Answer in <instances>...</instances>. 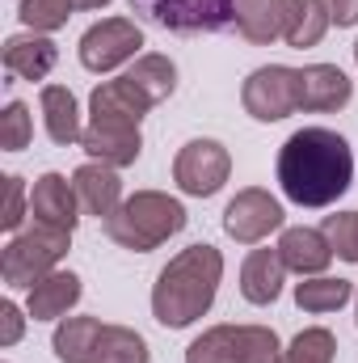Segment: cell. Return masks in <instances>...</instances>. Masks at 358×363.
I'll use <instances>...</instances> for the list:
<instances>
[{
	"instance_id": "32",
	"label": "cell",
	"mask_w": 358,
	"mask_h": 363,
	"mask_svg": "<svg viewBox=\"0 0 358 363\" xmlns=\"http://www.w3.org/2000/svg\"><path fill=\"white\" fill-rule=\"evenodd\" d=\"M21 330H25V317L13 300L0 304V347H17L21 342Z\"/></svg>"
},
{
	"instance_id": "6",
	"label": "cell",
	"mask_w": 358,
	"mask_h": 363,
	"mask_svg": "<svg viewBox=\"0 0 358 363\" xmlns=\"http://www.w3.org/2000/svg\"><path fill=\"white\" fill-rule=\"evenodd\" d=\"M131 13L173 34H219L236 26V0H131Z\"/></svg>"
},
{
	"instance_id": "35",
	"label": "cell",
	"mask_w": 358,
	"mask_h": 363,
	"mask_svg": "<svg viewBox=\"0 0 358 363\" xmlns=\"http://www.w3.org/2000/svg\"><path fill=\"white\" fill-rule=\"evenodd\" d=\"M354 64H358V43H354Z\"/></svg>"
},
{
	"instance_id": "4",
	"label": "cell",
	"mask_w": 358,
	"mask_h": 363,
	"mask_svg": "<svg viewBox=\"0 0 358 363\" xmlns=\"http://www.w3.org/2000/svg\"><path fill=\"white\" fill-rule=\"evenodd\" d=\"M282 342L270 325H211L190 347L185 363H278Z\"/></svg>"
},
{
	"instance_id": "23",
	"label": "cell",
	"mask_w": 358,
	"mask_h": 363,
	"mask_svg": "<svg viewBox=\"0 0 358 363\" xmlns=\"http://www.w3.org/2000/svg\"><path fill=\"white\" fill-rule=\"evenodd\" d=\"M101 338V321L97 317H64L55 325V359L59 363H89L93 359V347Z\"/></svg>"
},
{
	"instance_id": "34",
	"label": "cell",
	"mask_w": 358,
	"mask_h": 363,
	"mask_svg": "<svg viewBox=\"0 0 358 363\" xmlns=\"http://www.w3.org/2000/svg\"><path fill=\"white\" fill-rule=\"evenodd\" d=\"M72 4H76V9H105L110 0H72Z\"/></svg>"
},
{
	"instance_id": "29",
	"label": "cell",
	"mask_w": 358,
	"mask_h": 363,
	"mask_svg": "<svg viewBox=\"0 0 358 363\" xmlns=\"http://www.w3.org/2000/svg\"><path fill=\"white\" fill-rule=\"evenodd\" d=\"M30 140H34V114H30V106L25 101H8L4 114H0V148L4 152H21V148H30Z\"/></svg>"
},
{
	"instance_id": "16",
	"label": "cell",
	"mask_w": 358,
	"mask_h": 363,
	"mask_svg": "<svg viewBox=\"0 0 358 363\" xmlns=\"http://www.w3.org/2000/svg\"><path fill=\"white\" fill-rule=\"evenodd\" d=\"M278 254H282L287 271L304 274V279L325 274V267L333 262V245H329L325 228H287L278 241Z\"/></svg>"
},
{
	"instance_id": "1",
	"label": "cell",
	"mask_w": 358,
	"mask_h": 363,
	"mask_svg": "<svg viewBox=\"0 0 358 363\" xmlns=\"http://www.w3.org/2000/svg\"><path fill=\"white\" fill-rule=\"evenodd\" d=\"M354 182V152L329 127H304L278 148V186L299 207H333Z\"/></svg>"
},
{
	"instance_id": "10",
	"label": "cell",
	"mask_w": 358,
	"mask_h": 363,
	"mask_svg": "<svg viewBox=\"0 0 358 363\" xmlns=\"http://www.w3.org/2000/svg\"><path fill=\"white\" fill-rule=\"evenodd\" d=\"M282 203L262 190V186H249V190H236V199L224 207V233L241 245H258L266 241L274 228H282Z\"/></svg>"
},
{
	"instance_id": "25",
	"label": "cell",
	"mask_w": 358,
	"mask_h": 363,
	"mask_svg": "<svg viewBox=\"0 0 358 363\" xmlns=\"http://www.w3.org/2000/svg\"><path fill=\"white\" fill-rule=\"evenodd\" d=\"M354 296L350 279H333V274H312L295 287V304L304 313H337L346 300Z\"/></svg>"
},
{
	"instance_id": "33",
	"label": "cell",
	"mask_w": 358,
	"mask_h": 363,
	"mask_svg": "<svg viewBox=\"0 0 358 363\" xmlns=\"http://www.w3.org/2000/svg\"><path fill=\"white\" fill-rule=\"evenodd\" d=\"M325 4H329V17H333L342 30L358 26V0H325Z\"/></svg>"
},
{
	"instance_id": "31",
	"label": "cell",
	"mask_w": 358,
	"mask_h": 363,
	"mask_svg": "<svg viewBox=\"0 0 358 363\" xmlns=\"http://www.w3.org/2000/svg\"><path fill=\"white\" fill-rule=\"evenodd\" d=\"M8 194H4V216H0V224H4V233H21V220H25V182L17 178V174H8Z\"/></svg>"
},
{
	"instance_id": "21",
	"label": "cell",
	"mask_w": 358,
	"mask_h": 363,
	"mask_svg": "<svg viewBox=\"0 0 358 363\" xmlns=\"http://www.w3.org/2000/svg\"><path fill=\"white\" fill-rule=\"evenodd\" d=\"M287 26V0H236V30L245 43L270 47Z\"/></svg>"
},
{
	"instance_id": "3",
	"label": "cell",
	"mask_w": 358,
	"mask_h": 363,
	"mask_svg": "<svg viewBox=\"0 0 358 363\" xmlns=\"http://www.w3.org/2000/svg\"><path fill=\"white\" fill-rule=\"evenodd\" d=\"M185 228V207L165 190H135L122 207L105 220V237L131 254H152L169 237Z\"/></svg>"
},
{
	"instance_id": "8",
	"label": "cell",
	"mask_w": 358,
	"mask_h": 363,
	"mask_svg": "<svg viewBox=\"0 0 358 363\" xmlns=\"http://www.w3.org/2000/svg\"><path fill=\"white\" fill-rule=\"evenodd\" d=\"M228 174H232V157L219 140H190L173 161V182L181 186V194H194V199L219 194Z\"/></svg>"
},
{
	"instance_id": "14",
	"label": "cell",
	"mask_w": 358,
	"mask_h": 363,
	"mask_svg": "<svg viewBox=\"0 0 358 363\" xmlns=\"http://www.w3.org/2000/svg\"><path fill=\"white\" fill-rule=\"evenodd\" d=\"M59 60V47L47 34H13L4 38V72L17 81H47Z\"/></svg>"
},
{
	"instance_id": "24",
	"label": "cell",
	"mask_w": 358,
	"mask_h": 363,
	"mask_svg": "<svg viewBox=\"0 0 358 363\" xmlns=\"http://www.w3.org/2000/svg\"><path fill=\"white\" fill-rule=\"evenodd\" d=\"M127 81L156 106V101L173 97V89H178V64H173L169 55H156V51H152V55H139V60L131 64Z\"/></svg>"
},
{
	"instance_id": "12",
	"label": "cell",
	"mask_w": 358,
	"mask_h": 363,
	"mask_svg": "<svg viewBox=\"0 0 358 363\" xmlns=\"http://www.w3.org/2000/svg\"><path fill=\"white\" fill-rule=\"evenodd\" d=\"M30 216L38 224H51V228H64L72 233L81 224V199H76V186L64 178V174H42L30 190Z\"/></svg>"
},
{
	"instance_id": "13",
	"label": "cell",
	"mask_w": 358,
	"mask_h": 363,
	"mask_svg": "<svg viewBox=\"0 0 358 363\" xmlns=\"http://www.w3.org/2000/svg\"><path fill=\"white\" fill-rule=\"evenodd\" d=\"M350 97H354V85H350V77L337 64H308V68H299V110L329 114V110L350 106Z\"/></svg>"
},
{
	"instance_id": "20",
	"label": "cell",
	"mask_w": 358,
	"mask_h": 363,
	"mask_svg": "<svg viewBox=\"0 0 358 363\" xmlns=\"http://www.w3.org/2000/svg\"><path fill=\"white\" fill-rule=\"evenodd\" d=\"M38 101H42V123H47V135H51V144H59V148H68V144H81L85 127H81L76 97L64 89V85H42Z\"/></svg>"
},
{
	"instance_id": "30",
	"label": "cell",
	"mask_w": 358,
	"mask_h": 363,
	"mask_svg": "<svg viewBox=\"0 0 358 363\" xmlns=\"http://www.w3.org/2000/svg\"><path fill=\"white\" fill-rule=\"evenodd\" d=\"M325 237L342 262H358V211H337L325 220Z\"/></svg>"
},
{
	"instance_id": "11",
	"label": "cell",
	"mask_w": 358,
	"mask_h": 363,
	"mask_svg": "<svg viewBox=\"0 0 358 363\" xmlns=\"http://www.w3.org/2000/svg\"><path fill=\"white\" fill-rule=\"evenodd\" d=\"M81 148L89 152L93 161L122 169V165H135V161H139V152H144V135H139V127H131V123L93 118L89 127H85V135H81Z\"/></svg>"
},
{
	"instance_id": "9",
	"label": "cell",
	"mask_w": 358,
	"mask_h": 363,
	"mask_svg": "<svg viewBox=\"0 0 358 363\" xmlns=\"http://www.w3.org/2000/svg\"><path fill=\"white\" fill-rule=\"evenodd\" d=\"M144 47V30L131 21V17H105L85 30L81 38V64L89 72H114L122 68L127 60H135Z\"/></svg>"
},
{
	"instance_id": "19",
	"label": "cell",
	"mask_w": 358,
	"mask_h": 363,
	"mask_svg": "<svg viewBox=\"0 0 358 363\" xmlns=\"http://www.w3.org/2000/svg\"><path fill=\"white\" fill-rule=\"evenodd\" d=\"M148 110H152V101L135 89L127 77L97 85L93 97H89V114L93 118H110V123H131V127H139V118H144Z\"/></svg>"
},
{
	"instance_id": "2",
	"label": "cell",
	"mask_w": 358,
	"mask_h": 363,
	"mask_svg": "<svg viewBox=\"0 0 358 363\" xmlns=\"http://www.w3.org/2000/svg\"><path fill=\"white\" fill-rule=\"evenodd\" d=\"M219 279H224V254L215 245H190L181 250L178 258H169V267L156 274V287H152V317L165 325V330H185L194 325L211 304H215V291H219Z\"/></svg>"
},
{
	"instance_id": "17",
	"label": "cell",
	"mask_w": 358,
	"mask_h": 363,
	"mask_svg": "<svg viewBox=\"0 0 358 363\" xmlns=\"http://www.w3.org/2000/svg\"><path fill=\"white\" fill-rule=\"evenodd\" d=\"M76 300H81V274L51 271L47 279H38V283L30 287L25 313H30L34 321H64Z\"/></svg>"
},
{
	"instance_id": "26",
	"label": "cell",
	"mask_w": 358,
	"mask_h": 363,
	"mask_svg": "<svg viewBox=\"0 0 358 363\" xmlns=\"http://www.w3.org/2000/svg\"><path fill=\"white\" fill-rule=\"evenodd\" d=\"M89 363H148V342L127 325H101Z\"/></svg>"
},
{
	"instance_id": "5",
	"label": "cell",
	"mask_w": 358,
	"mask_h": 363,
	"mask_svg": "<svg viewBox=\"0 0 358 363\" xmlns=\"http://www.w3.org/2000/svg\"><path fill=\"white\" fill-rule=\"evenodd\" d=\"M68 250H72V233L34 220V228L13 233V241L4 245L0 274H4L8 287H34L38 279H47V274L59 267V258H64Z\"/></svg>"
},
{
	"instance_id": "28",
	"label": "cell",
	"mask_w": 358,
	"mask_h": 363,
	"mask_svg": "<svg viewBox=\"0 0 358 363\" xmlns=\"http://www.w3.org/2000/svg\"><path fill=\"white\" fill-rule=\"evenodd\" d=\"M72 9H76L72 0H21V4H17V17H21L34 34H51V30L68 26Z\"/></svg>"
},
{
	"instance_id": "15",
	"label": "cell",
	"mask_w": 358,
	"mask_h": 363,
	"mask_svg": "<svg viewBox=\"0 0 358 363\" xmlns=\"http://www.w3.org/2000/svg\"><path fill=\"white\" fill-rule=\"evenodd\" d=\"M72 186H76V199H81V211L89 216H101L110 220L118 207H122V178L114 165H101V161H89L72 174Z\"/></svg>"
},
{
	"instance_id": "27",
	"label": "cell",
	"mask_w": 358,
	"mask_h": 363,
	"mask_svg": "<svg viewBox=\"0 0 358 363\" xmlns=\"http://www.w3.org/2000/svg\"><path fill=\"white\" fill-rule=\"evenodd\" d=\"M333 355H337V338L329 330L312 325V330H299L291 338V347L282 351L278 363H333Z\"/></svg>"
},
{
	"instance_id": "22",
	"label": "cell",
	"mask_w": 358,
	"mask_h": 363,
	"mask_svg": "<svg viewBox=\"0 0 358 363\" xmlns=\"http://www.w3.org/2000/svg\"><path fill=\"white\" fill-rule=\"evenodd\" d=\"M329 21H333V17H329V4H325V0H287L282 38H287V47L308 51V47H316V43L325 38Z\"/></svg>"
},
{
	"instance_id": "18",
	"label": "cell",
	"mask_w": 358,
	"mask_h": 363,
	"mask_svg": "<svg viewBox=\"0 0 358 363\" xmlns=\"http://www.w3.org/2000/svg\"><path fill=\"white\" fill-rule=\"evenodd\" d=\"M287 283V262L278 250H253L241 267V296L249 304H274Z\"/></svg>"
},
{
	"instance_id": "7",
	"label": "cell",
	"mask_w": 358,
	"mask_h": 363,
	"mask_svg": "<svg viewBox=\"0 0 358 363\" xmlns=\"http://www.w3.org/2000/svg\"><path fill=\"white\" fill-rule=\"evenodd\" d=\"M245 114L258 118V123H282L287 114L299 110V68H287V64H266L258 72H249L245 89Z\"/></svg>"
}]
</instances>
